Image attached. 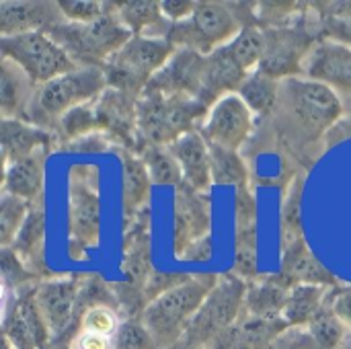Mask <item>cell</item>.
Masks as SVG:
<instances>
[{
	"label": "cell",
	"instance_id": "1",
	"mask_svg": "<svg viewBox=\"0 0 351 349\" xmlns=\"http://www.w3.org/2000/svg\"><path fill=\"white\" fill-rule=\"evenodd\" d=\"M276 115L290 142H319L346 115V101L329 86L292 76L282 80Z\"/></svg>",
	"mask_w": 351,
	"mask_h": 349
},
{
	"label": "cell",
	"instance_id": "2",
	"mask_svg": "<svg viewBox=\"0 0 351 349\" xmlns=\"http://www.w3.org/2000/svg\"><path fill=\"white\" fill-rule=\"evenodd\" d=\"M218 276H189L179 286L160 294L140 315L160 349H175L187 335L195 315L216 286Z\"/></svg>",
	"mask_w": 351,
	"mask_h": 349
},
{
	"label": "cell",
	"instance_id": "3",
	"mask_svg": "<svg viewBox=\"0 0 351 349\" xmlns=\"http://www.w3.org/2000/svg\"><path fill=\"white\" fill-rule=\"evenodd\" d=\"M210 107L189 95L144 91L138 99V138L142 146H171L197 130ZM144 150V148H142Z\"/></svg>",
	"mask_w": 351,
	"mask_h": 349
},
{
	"label": "cell",
	"instance_id": "4",
	"mask_svg": "<svg viewBox=\"0 0 351 349\" xmlns=\"http://www.w3.org/2000/svg\"><path fill=\"white\" fill-rule=\"evenodd\" d=\"M107 86L109 84L103 68H76L37 86L25 121L56 134L60 119L68 111L97 101Z\"/></svg>",
	"mask_w": 351,
	"mask_h": 349
},
{
	"label": "cell",
	"instance_id": "5",
	"mask_svg": "<svg viewBox=\"0 0 351 349\" xmlns=\"http://www.w3.org/2000/svg\"><path fill=\"white\" fill-rule=\"evenodd\" d=\"M78 68H105V64L134 37L113 12V2H109V12L93 23H62L45 31Z\"/></svg>",
	"mask_w": 351,
	"mask_h": 349
},
{
	"label": "cell",
	"instance_id": "6",
	"mask_svg": "<svg viewBox=\"0 0 351 349\" xmlns=\"http://www.w3.org/2000/svg\"><path fill=\"white\" fill-rule=\"evenodd\" d=\"M245 27L243 16L234 2L202 0L193 14L181 23H171L167 39L177 49H191L202 56H210L216 49L228 45Z\"/></svg>",
	"mask_w": 351,
	"mask_h": 349
},
{
	"label": "cell",
	"instance_id": "7",
	"mask_svg": "<svg viewBox=\"0 0 351 349\" xmlns=\"http://www.w3.org/2000/svg\"><path fill=\"white\" fill-rule=\"evenodd\" d=\"M175 51L169 39L134 35L103 68L109 88L140 97Z\"/></svg>",
	"mask_w": 351,
	"mask_h": 349
},
{
	"label": "cell",
	"instance_id": "8",
	"mask_svg": "<svg viewBox=\"0 0 351 349\" xmlns=\"http://www.w3.org/2000/svg\"><path fill=\"white\" fill-rule=\"evenodd\" d=\"M245 280H241L232 272L218 276L216 286L208 294L181 344L197 349H212V346L224 333H228L245 315Z\"/></svg>",
	"mask_w": 351,
	"mask_h": 349
},
{
	"label": "cell",
	"instance_id": "9",
	"mask_svg": "<svg viewBox=\"0 0 351 349\" xmlns=\"http://www.w3.org/2000/svg\"><path fill=\"white\" fill-rule=\"evenodd\" d=\"M0 53L23 68L37 86L78 68L45 31L0 37Z\"/></svg>",
	"mask_w": 351,
	"mask_h": 349
},
{
	"label": "cell",
	"instance_id": "10",
	"mask_svg": "<svg viewBox=\"0 0 351 349\" xmlns=\"http://www.w3.org/2000/svg\"><path fill=\"white\" fill-rule=\"evenodd\" d=\"M84 278L60 276L41 280L35 286L37 309L49 327L51 341H66L78 333L80 325V292Z\"/></svg>",
	"mask_w": 351,
	"mask_h": 349
},
{
	"label": "cell",
	"instance_id": "11",
	"mask_svg": "<svg viewBox=\"0 0 351 349\" xmlns=\"http://www.w3.org/2000/svg\"><path fill=\"white\" fill-rule=\"evenodd\" d=\"M103 234V202L93 183L72 177L68 185V239L70 255L78 259L97 249Z\"/></svg>",
	"mask_w": 351,
	"mask_h": 349
},
{
	"label": "cell",
	"instance_id": "12",
	"mask_svg": "<svg viewBox=\"0 0 351 349\" xmlns=\"http://www.w3.org/2000/svg\"><path fill=\"white\" fill-rule=\"evenodd\" d=\"M197 132L210 146L241 152L255 132V115L237 93H230L208 109Z\"/></svg>",
	"mask_w": 351,
	"mask_h": 349
},
{
	"label": "cell",
	"instance_id": "13",
	"mask_svg": "<svg viewBox=\"0 0 351 349\" xmlns=\"http://www.w3.org/2000/svg\"><path fill=\"white\" fill-rule=\"evenodd\" d=\"M35 286L6 292L10 298L4 306L2 331L12 349H47L51 344L49 327L45 325L35 302Z\"/></svg>",
	"mask_w": 351,
	"mask_h": 349
},
{
	"label": "cell",
	"instance_id": "14",
	"mask_svg": "<svg viewBox=\"0 0 351 349\" xmlns=\"http://www.w3.org/2000/svg\"><path fill=\"white\" fill-rule=\"evenodd\" d=\"M300 76L321 82L343 101H351V47L339 41L319 39L308 51Z\"/></svg>",
	"mask_w": 351,
	"mask_h": 349
},
{
	"label": "cell",
	"instance_id": "15",
	"mask_svg": "<svg viewBox=\"0 0 351 349\" xmlns=\"http://www.w3.org/2000/svg\"><path fill=\"white\" fill-rule=\"evenodd\" d=\"M173 218H175L173 247L179 259L189 245L212 234V210L206 193H197L185 185H179L175 193Z\"/></svg>",
	"mask_w": 351,
	"mask_h": 349
},
{
	"label": "cell",
	"instance_id": "16",
	"mask_svg": "<svg viewBox=\"0 0 351 349\" xmlns=\"http://www.w3.org/2000/svg\"><path fill=\"white\" fill-rule=\"evenodd\" d=\"M64 23L58 2L51 0H2L0 35L12 37L33 31H49Z\"/></svg>",
	"mask_w": 351,
	"mask_h": 349
},
{
	"label": "cell",
	"instance_id": "17",
	"mask_svg": "<svg viewBox=\"0 0 351 349\" xmlns=\"http://www.w3.org/2000/svg\"><path fill=\"white\" fill-rule=\"evenodd\" d=\"M274 278L288 290L294 286L337 288V278L315 257L306 245V239L282 249V265Z\"/></svg>",
	"mask_w": 351,
	"mask_h": 349
},
{
	"label": "cell",
	"instance_id": "18",
	"mask_svg": "<svg viewBox=\"0 0 351 349\" xmlns=\"http://www.w3.org/2000/svg\"><path fill=\"white\" fill-rule=\"evenodd\" d=\"M204 66L206 56L191 49H177L146 91H156L162 95H189L197 99L204 80Z\"/></svg>",
	"mask_w": 351,
	"mask_h": 349
},
{
	"label": "cell",
	"instance_id": "19",
	"mask_svg": "<svg viewBox=\"0 0 351 349\" xmlns=\"http://www.w3.org/2000/svg\"><path fill=\"white\" fill-rule=\"evenodd\" d=\"M169 148L181 167V177H183L181 185H185L197 193H208L214 185V177H212L210 146L204 140V136L197 130H193V132L181 136Z\"/></svg>",
	"mask_w": 351,
	"mask_h": 349
},
{
	"label": "cell",
	"instance_id": "20",
	"mask_svg": "<svg viewBox=\"0 0 351 349\" xmlns=\"http://www.w3.org/2000/svg\"><path fill=\"white\" fill-rule=\"evenodd\" d=\"M0 146H2L4 167H6L39 150L51 152L56 146H60V140L53 132L43 130L25 119H2L0 121Z\"/></svg>",
	"mask_w": 351,
	"mask_h": 349
},
{
	"label": "cell",
	"instance_id": "21",
	"mask_svg": "<svg viewBox=\"0 0 351 349\" xmlns=\"http://www.w3.org/2000/svg\"><path fill=\"white\" fill-rule=\"evenodd\" d=\"M245 76L247 72L234 60L228 45L216 49L214 53L206 56L204 80H202V91H199L197 101H202L206 107H212L218 99L230 93H237Z\"/></svg>",
	"mask_w": 351,
	"mask_h": 349
},
{
	"label": "cell",
	"instance_id": "22",
	"mask_svg": "<svg viewBox=\"0 0 351 349\" xmlns=\"http://www.w3.org/2000/svg\"><path fill=\"white\" fill-rule=\"evenodd\" d=\"M47 154V150H39L31 156L6 165L2 177V191L12 193L29 204H39L43 200Z\"/></svg>",
	"mask_w": 351,
	"mask_h": 349
},
{
	"label": "cell",
	"instance_id": "23",
	"mask_svg": "<svg viewBox=\"0 0 351 349\" xmlns=\"http://www.w3.org/2000/svg\"><path fill=\"white\" fill-rule=\"evenodd\" d=\"M37 84L14 62L0 60V113L2 119H25Z\"/></svg>",
	"mask_w": 351,
	"mask_h": 349
},
{
	"label": "cell",
	"instance_id": "24",
	"mask_svg": "<svg viewBox=\"0 0 351 349\" xmlns=\"http://www.w3.org/2000/svg\"><path fill=\"white\" fill-rule=\"evenodd\" d=\"M117 152L121 154V202L125 218L130 222V218L134 220L138 214L148 210L152 181L142 156L123 148H117Z\"/></svg>",
	"mask_w": 351,
	"mask_h": 349
},
{
	"label": "cell",
	"instance_id": "25",
	"mask_svg": "<svg viewBox=\"0 0 351 349\" xmlns=\"http://www.w3.org/2000/svg\"><path fill=\"white\" fill-rule=\"evenodd\" d=\"M10 249L25 261V265L39 278L47 280V269L43 261V249H45V210L43 202L33 204L21 232L16 234Z\"/></svg>",
	"mask_w": 351,
	"mask_h": 349
},
{
	"label": "cell",
	"instance_id": "26",
	"mask_svg": "<svg viewBox=\"0 0 351 349\" xmlns=\"http://www.w3.org/2000/svg\"><path fill=\"white\" fill-rule=\"evenodd\" d=\"M113 12L121 21V25L132 35H146V37H162L171 29V23L165 19L160 10V2L156 0H128V2H113Z\"/></svg>",
	"mask_w": 351,
	"mask_h": 349
},
{
	"label": "cell",
	"instance_id": "27",
	"mask_svg": "<svg viewBox=\"0 0 351 349\" xmlns=\"http://www.w3.org/2000/svg\"><path fill=\"white\" fill-rule=\"evenodd\" d=\"M288 296H290V290L284 288L274 276L257 278L255 282L247 284L245 315L253 319H263V321L284 319Z\"/></svg>",
	"mask_w": 351,
	"mask_h": 349
},
{
	"label": "cell",
	"instance_id": "28",
	"mask_svg": "<svg viewBox=\"0 0 351 349\" xmlns=\"http://www.w3.org/2000/svg\"><path fill=\"white\" fill-rule=\"evenodd\" d=\"M280 91H282V80L271 76L269 72L257 68L245 76L237 95L247 103V107L253 111L255 117L267 119V117L276 115V111H278Z\"/></svg>",
	"mask_w": 351,
	"mask_h": 349
},
{
	"label": "cell",
	"instance_id": "29",
	"mask_svg": "<svg viewBox=\"0 0 351 349\" xmlns=\"http://www.w3.org/2000/svg\"><path fill=\"white\" fill-rule=\"evenodd\" d=\"M331 288L321 286H294L288 296V304L284 311V321L290 329L308 327L311 321L321 313L327 302Z\"/></svg>",
	"mask_w": 351,
	"mask_h": 349
},
{
	"label": "cell",
	"instance_id": "30",
	"mask_svg": "<svg viewBox=\"0 0 351 349\" xmlns=\"http://www.w3.org/2000/svg\"><path fill=\"white\" fill-rule=\"evenodd\" d=\"M210 146V144H208ZM214 185H228L234 189L249 187V165L237 150L210 146Z\"/></svg>",
	"mask_w": 351,
	"mask_h": 349
},
{
	"label": "cell",
	"instance_id": "31",
	"mask_svg": "<svg viewBox=\"0 0 351 349\" xmlns=\"http://www.w3.org/2000/svg\"><path fill=\"white\" fill-rule=\"evenodd\" d=\"M302 177H294L282 197L280 208V245L282 249L304 239L302 220H300V202H302Z\"/></svg>",
	"mask_w": 351,
	"mask_h": 349
},
{
	"label": "cell",
	"instance_id": "32",
	"mask_svg": "<svg viewBox=\"0 0 351 349\" xmlns=\"http://www.w3.org/2000/svg\"><path fill=\"white\" fill-rule=\"evenodd\" d=\"M265 47H267L265 29L259 23L245 25L241 29V33L228 43V49L232 51L234 60L241 64V68L247 74L261 66L263 56H265Z\"/></svg>",
	"mask_w": 351,
	"mask_h": 349
},
{
	"label": "cell",
	"instance_id": "33",
	"mask_svg": "<svg viewBox=\"0 0 351 349\" xmlns=\"http://www.w3.org/2000/svg\"><path fill=\"white\" fill-rule=\"evenodd\" d=\"M232 274L241 280L255 282L257 274V224L234 226V263Z\"/></svg>",
	"mask_w": 351,
	"mask_h": 349
},
{
	"label": "cell",
	"instance_id": "34",
	"mask_svg": "<svg viewBox=\"0 0 351 349\" xmlns=\"http://www.w3.org/2000/svg\"><path fill=\"white\" fill-rule=\"evenodd\" d=\"M138 156H142L152 185L179 187L183 183L181 167L169 146H144Z\"/></svg>",
	"mask_w": 351,
	"mask_h": 349
},
{
	"label": "cell",
	"instance_id": "35",
	"mask_svg": "<svg viewBox=\"0 0 351 349\" xmlns=\"http://www.w3.org/2000/svg\"><path fill=\"white\" fill-rule=\"evenodd\" d=\"M308 339L321 349H341L348 339V329L341 325V321L333 315L331 306L325 302L321 313L311 321L306 327Z\"/></svg>",
	"mask_w": 351,
	"mask_h": 349
},
{
	"label": "cell",
	"instance_id": "36",
	"mask_svg": "<svg viewBox=\"0 0 351 349\" xmlns=\"http://www.w3.org/2000/svg\"><path fill=\"white\" fill-rule=\"evenodd\" d=\"M33 204L2 191L0 195V247H10L21 232Z\"/></svg>",
	"mask_w": 351,
	"mask_h": 349
},
{
	"label": "cell",
	"instance_id": "37",
	"mask_svg": "<svg viewBox=\"0 0 351 349\" xmlns=\"http://www.w3.org/2000/svg\"><path fill=\"white\" fill-rule=\"evenodd\" d=\"M0 269H2V286L6 292H16L41 282L10 247L0 249Z\"/></svg>",
	"mask_w": 351,
	"mask_h": 349
},
{
	"label": "cell",
	"instance_id": "38",
	"mask_svg": "<svg viewBox=\"0 0 351 349\" xmlns=\"http://www.w3.org/2000/svg\"><path fill=\"white\" fill-rule=\"evenodd\" d=\"M121 325L119 311L113 306H90L80 315L78 331H88L105 337H113Z\"/></svg>",
	"mask_w": 351,
	"mask_h": 349
},
{
	"label": "cell",
	"instance_id": "39",
	"mask_svg": "<svg viewBox=\"0 0 351 349\" xmlns=\"http://www.w3.org/2000/svg\"><path fill=\"white\" fill-rule=\"evenodd\" d=\"M113 349H160L140 319H123L113 335Z\"/></svg>",
	"mask_w": 351,
	"mask_h": 349
},
{
	"label": "cell",
	"instance_id": "40",
	"mask_svg": "<svg viewBox=\"0 0 351 349\" xmlns=\"http://www.w3.org/2000/svg\"><path fill=\"white\" fill-rule=\"evenodd\" d=\"M66 23H93L109 12V2L99 0H60Z\"/></svg>",
	"mask_w": 351,
	"mask_h": 349
},
{
	"label": "cell",
	"instance_id": "41",
	"mask_svg": "<svg viewBox=\"0 0 351 349\" xmlns=\"http://www.w3.org/2000/svg\"><path fill=\"white\" fill-rule=\"evenodd\" d=\"M111 146H115V142L111 140V136L109 134H105V132H90V134H86V136H82V138H78V140H74V142H68V144H64V148L68 150V152H84V154H99V152H107Z\"/></svg>",
	"mask_w": 351,
	"mask_h": 349
},
{
	"label": "cell",
	"instance_id": "42",
	"mask_svg": "<svg viewBox=\"0 0 351 349\" xmlns=\"http://www.w3.org/2000/svg\"><path fill=\"white\" fill-rule=\"evenodd\" d=\"M234 226L257 224V200L251 187L234 189Z\"/></svg>",
	"mask_w": 351,
	"mask_h": 349
},
{
	"label": "cell",
	"instance_id": "43",
	"mask_svg": "<svg viewBox=\"0 0 351 349\" xmlns=\"http://www.w3.org/2000/svg\"><path fill=\"white\" fill-rule=\"evenodd\" d=\"M189 276L187 274H162V272H152L148 276V282L144 286V294H146V302H152L154 298H158L160 294L169 292L171 288L179 286L181 282H185Z\"/></svg>",
	"mask_w": 351,
	"mask_h": 349
},
{
	"label": "cell",
	"instance_id": "44",
	"mask_svg": "<svg viewBox=\"0 0 351 349\" xmlns=\"http://www.w3.org/2000/svg\"><path fill=\"white\" fill-rule=\"evenodd\" d=\"M327 304L331 306L333 315L341 321V325L351 335V286H337L329 290Z\"/></svg>",
	"mask_w": 351,
	"mask_h": 349
},
{
	"label": "cell",
	"instance_id": "45",
	"mask_svg": "<svg viewBox=\"0 0 351 349\" xmlns=\"http://www.w3.org/2000/svg\"><path fill=\"white\" fill-rule=\"evenodd\" d=\"M321 39L339 41L351 47V16L350 19H319Z\"/></svg>",
	"mask_w": 351,
	"mask_h": 349
},
{
	"label": "cell",
	"instance_id": "46",
	"mask_svg": "<svg viewBox=\"0 0 351 349\" xmlns=\"http://www.w3.org/2000/svg\"><path fill=\"white\" fill-rule=\"evenodd\" d=\"M195 6H197V2H193V0H165V2H160V10L169 23H181V21L189 19L193 14Z\"/></svg>",
	"mask_w": 351,
	"mask_h": 349
},
{
	"label": "cell",
	"instance_id": "47",
	"mask_svg": "<svg viewBox=\"0 0 351 349\" xmlns=\"http://www.w3.org/2000/svg\"><path fill=\"white\" fill-rule=\"evenodd\" d=\"M70 348L113 349V337H105V335H97V333H88V331H78V333L70 339Z\"/></svg>",
	"mask_w": 351,
	"mask_h": 349
},
{
	"label": "cell",
	"instance_id": "48",
	"mask_svg": "<svg viewBox=\"0 0 351 349\" xmlns=\"http://www.w3.org/2000/svg\"><path fill=\"white\" fill-rule=\"evenodd\" d=\"M212 255H214V239L210 234V237L199 239L193 245H189L187 251L181 255V259L183 261H193V263H206V261L212 259Z\"/></svg>",
	"mask_w": 351,
	"mask_h": 349
},
{
	"label": "cell",
	"instance_id": "49",
	"mask_svg": "<svg viewBox=\"0 0 351 349\" xmlns=\"http://www.w3.org/2000/svg\"><path fill=\"white\" fill-rule=\"evenodd\" d=\"M274 349H298V344L294 339H288V333H284L280 337V341L274 346Z\"/></svg>",
	"mask_w": 351,
	"mask_h": 349
},
{
	"label": "cell",
	"instance_id": "50",
	"mask_svg": "<svg viewBox=\"0 0 351 349\" xmlns=\"http://www.w3.org/2000/svg\"><path fill=\"white\" fill-rule=\"evenodd\" d=\"M47 349H72V348H70V341H51Z\"/></svg>",
	"mask_w": 351,
	"mask_h": 349
},
{
	"label": "cell",
	"instance_id": "51",
	"mask_svg": "<svg viewBox=\"0 0 351 349\" xmlns=\"http://www.w3.org/2000/svg\"><path fill=\"white\" fill-rule=\"evenodd\" d=\"M341 349H351V335H348V339H346V344H343Z\"/></svg>",
	"mask_w": 351,
	"mask_h": 349
},
{
	"label": "cell",
	"instance_id": "52",
	"mask_svg": "<svg viewBox=\"0 0 351 349\" xmlns=\"http://www.w3.org/2000/svg\"><path fill=\"white\" fill-rule=\"evenodd\" d=\"M4 349H12V346H10V344H8L6 339H4Z\"/></svg>",
	"mask_w": 351,
	"mask_h": 349
}]
</instances>
